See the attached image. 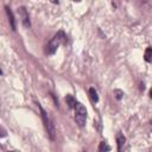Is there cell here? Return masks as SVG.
Wrapping results in <instances>:
<instances>
[{
    "label": "cell",
    "instance_id": "obj_1",
    "mask_svg": "<svg viewBox=\"0 0 152 152\" xmlns=\"http://www.w3.org/2000/svg\"><path fill=\"white\" fill-rule=\"evenodd\" d=\"M65 42H66V36H65V33H64L63 31H58V32L53 36V38L49 42V44L46 45V48H45V53H46V55H53V53L56 52L57 48H58L61 44H64Z\"/></svg>",
    "mask_w": 152,
    "mask_h": 152
},
{
    "label": "cell",
    "instance_id": "obj_2",
    "mask_svg": "<svg viewBox=\"0 0 152 152\" xmlns=\"http://www.w3.org/2000/svg\"><path fill=\"white\" fill-rule=\"evenodd\" d=\"M38 107H39L40 113H42V119H43V122H44L46 133H48V135H49V138H50L51 140H55V138H56V128H55L53 121L51 120V118L49 116V114L42 108V106H40L39 103H38Z\"/></svg>",
    "mask_w": 152,
    "mask_h": 152
},
{
    "label": "cell",
    "instance_id": "obj_3",
    "mask_svg": "<svg viewBox=\"0 0 152 152\" xmlns=\"http://www.w3.org/2000/svg\"><path fill=\"white\" fill-rule=\"evenodd\" d=\"M75 120L80 127H83L87 121V109L80 102H77V104L75 107Z\"/></svg>",
    "mask_w": 152,
    "mask_h": 152
},
{
    "label": "cell",
    "instance_id": "obj_4",
    "mask_svg": "<svg viewBox=\"0 0 152 152\" xmlns=\"http://www.w3.org/2000/svg\"><path fill=\"white\" fill-rule=\"evenodd\" d=\"M18 12H19V14H20V17H21V21H23L24 26L28 27V26H30V17H28V13H27L26 8H25L24 6H21V7L18 8Z\"/></svg>",
    "mask_w": 152,
    "mask_h": 152
},
{
    "label": "cell",
    "instance_id": "obj_5",
    "mask_svg": "<svg viewBox=\"0 0 152 152\" xmlns=\"http://www.w3.org/2000/svg\"><path fill=\"white\" fill-rule=\"evenodd\" d=\"M5 10H6V13H7V17H8V21L11 24V27L13 31L17 30V25H15V19H14V15H13V12L11 11V8L8 6H5Z\"/></svg>",
    "mask_w": 152,
    "mask_h": 152
},
{
    "label": "cell",
    "instance_id": "obj_6",
    "mask_svg": "<svg viewBox=\"0 0 152 152\" xmlns=\"http://www.w3.org/2000/svg\"><path fill=\"white\" fill-rule=\"evenodd\" d=\"M125 141H126V138L124 137V134L121 132H119L118 135H116V142H118V151L119 152H121V148H122Z\"/></svg>",
    "mask_w": 152,
    "mask_h": 152
},
{
    "label": "cell",
    "instance_id": "obj_7",
    "mask_svg": "<svg viewBox=\"0 0 152 152\" xmlns=\"http://www.w3.org/2000/svg\"><path fill=\"white\" fill-rule=\"evenodd\" d=\"M65 102H66V104H68V107H69V108H75V107H76V104H77L76 100H75V99H74V96H72V95H70V94H68V95L65 96Z\"/></svg>",
    "mask_w": 152,
    "mask_h": 152
},
{
    "label": "cell",
    "instance_id": "obj_8",
    "mask_svg": "<svg viewBox=\"0 0 152 152\" xmlns=\"http://www.w3.org/2000/svg\"><path fill=\"white\" fill-rule=\"evenodd\" d=\"M144 59L148 63H152V48H147L144 53Z\"/></svg>",
    "mask_w": 152,
    "mask_h": 152
},
{
    "label": "cell",
    "instance_id": "obj_9",
    "mask_svg": "<svg viewBox=\"0 0 152 152\" xmlns=\"http://www.w3.org/2000/svg\"><path fill=\"white\" fill-rule=\"evenodd\" d=\"M110 151V146L107 144V141H101L99 145V152H108Z\"/></svg>",
    "mask_w": 152,
    "mask_h": 152
},
{
    "label": "cell",
    "instance_id": "obj_10",
    "mask_svg": "<svg viewBox=\"0 0 152 152\" xmlns=\"http://www.w3.org/2000/svg\"><path fill=\"white\" fill-rule=\"evenodd\" d=\"M89 95H90V97H91V100L94 102H97L99 101V95H97V91L95 90V88H90L89 89Z\"/></svg>",
    "mask_w": 152,
    "mask_h": 152
},
{
    "label": "cell",
    "instance_id": "obj_11",
    "mask_svg": "<svg viewBox=\"0 0 152 152\" xmlns=\"http://www.w3.org/2000/svg\"><path fill=\"white\" fill-rule=\"evenodd\" d=\"M114 95H115V97H116L118 100H121L122 96H124V91L120 90V89H115V90H114Z\"/></svg>",
    "mask_w": 152,
    "mask_h": 152
},
{
    "label": "cell",
    "instance_id": "obj_12",
    "mask_svg": "<svg viewBox=\"0 0 152 152\" xmlns=\"http://www.w3.org/2000/svg\"><path fill=\"white\" fill-rule=\"evenodd\" d=\"M150 97H151V99H152V88H151V89H150Z\"/></svg>",
    "mask_w": 152,
    "mask_h": 152
},
{
    "label": "cell",
    "instance_id": "obj_13",
    "mask_svg": "<svg viewBox=\"0 0 152 152\" xmlns=\"http://www.w3.org/2000/svg\"><path fill=\"white\" fill-rule=\"evenodd\" d=\"M10 152H13V151H10Z\"/></svg>",
    "mask_w": 152,
    "mask_h": 152
},
{
    "label": "cell",
    "instance_id": "obj_14",
    "mask_svg": "<svg viewBox=\"0 0 152 152\" xmlns=\"http://www.w3.org/2000/svg\"><path fill=\"white\" fill-rule=\"evenodd\" d=\"M84 152H87V151H84Z\"/></svg>",
    "mask_w": 152,
    "mask_h": 152
}]
</instances>
